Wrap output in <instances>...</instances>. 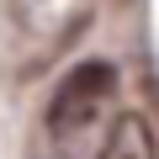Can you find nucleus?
I'll use <instances>...</instances> for the list:
<instances>
[{
	"label": "nucleus",
	"mask_w": 159,
	"mask_h": 159,
	"mask_svg": "<svg viewBox=\"0 0 159 159\" xmlns=\"http://www.w3.org/2000/svg\"><path fill=\"white\" fill-rule=\"evenodd\" d=\"M111 96H117V64H106V58L74 64V74L64 80V85L53 90V101H48V138L53 143L85 138V127L111 106Z\"/></svg>",
	"instance_id": "nucleus-2"
},
{
	"label": "nucleus",
	"mask_w": 159,
	"mask_h": 159,
	"mask_svg": "<svg viewBox=\"0 0 159 159\" xmlns=\"http://www.w3.org/2000/svg\"><path fill=\"white\" fill-rule=\"evenodd\" d=\"M96 0H6V64L16 80H37L90 32Z\"/></svg>",
	"instance_id": "nucleus-1"
},
{
	"label": "nucleus",
	"mask_w": 159,
	"mask_h": 159,
	"mask_svg": "<svg viewBox=\"0 0 159 159\" xmlns=\"http://www.w3.org/2000/svg\"><path fill=\"white\" fill-rule=\"evenodd\" d=\"M96 159H154V133L138 111H122L111 127H106V143Z\"/></svg>",
	"instance_id": "nucleus-3"
}]
</instances>
